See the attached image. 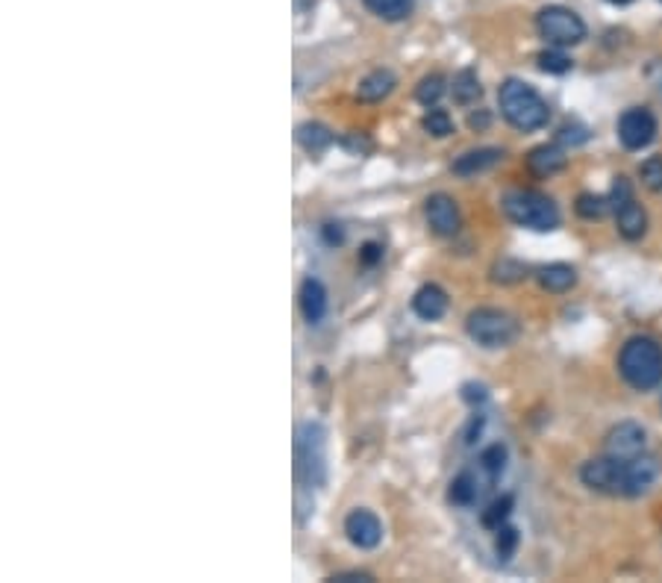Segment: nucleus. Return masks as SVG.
Masks as SVG:
<instances>
[{"label": "nucleus", "instance_id": "obj_1", "mask_svg": "<svg viewBox=\"0 0 662 583\" xmlns=\"http://www.w3.org/2000/svg\"><path fill=\"white\" fill-rule=\"evenodd\" d=\"M618 371L636 392H650L662 384V348L650 336H630L618 354Z\"/></svg>", "mask_w": 662, "mask_h": 583}, {"label": "nucleus", "instance_id": "obj_2", "mask_svg": "<svg viewBox=\"0 0 662 583\" xmlns=\"http://www.w3.org/2000/svg\"><path fill=\"white\" fill-rule=\"evenodd\" d=\"M498 103H500V115L521 133L542 130L551 119V106L525 80H507L498 92Z\"/></svg>", "mask_w": 662, "mask_h": 583}, {"label": "nucleus", "instance_id": "obj_3", "mask_svg": "<svg viewBox=\"0 0 662 583\" xmlns=\"http://www.w3.org/2000/svg\"><path fill=\"white\" fill-rule=\"evenodd\" d=\"M504 212L509 221H516L518 227L527 230L548 233L560 227V207L548 195L536 192V189H512V192H507Z\"/></svg>", "mask_w": 662, "mask_h": 583}, {"label": "nucleus", "instance_id": "obj_4", "mask_svg": "<svg viewBox=\"0 0 662 583\" xmlns=\"http://www.w3.org/2000/svg\"><path fill=\"white\" fill-rule=\"evenodd\" d=\"M465 331L480 348H507L518 336V322L495 306H480L465 318Z\"/></svg>", "mask_w": 662, "mask_h": 583}, {"label": "nucleus", "instance_id": "obj_5", "mask_svg": "<svg viewBox=\"0 0 662 583\" xmlns=\"http://www.w3.org/2000/svg\"><path fill=\"white\" fill-rule=\"evenodd\" d=\"M536 30L544 41H551V45L557 48H571V45H580L586 39V24L583 18L574 13L569 6H544L542 13L536 15Z\"/></svg>", "mask_w": 662, "mask_h": 583}, {"label": "nucleus", "instance_id": "obj_6", "mask_svg": "<svg viewBox=\"0 0 662 583\" xmlns=\"http://www.w3.org/2000/svg\"><path fill=\"white\" fill-rule=\"evenodd\" d=\"M610 207L615 212L618 233H622L627 242H636V239L645 236V233H648V212L642 209V204H636L633 189H630L627 177H615Z\"/></svg>", "mask_w": 662, "mask_h": 583}, {"label": "nucleus", "instance_id": "obj_7", "mask_svg": "<svg viewBox=\"0 0 662 583\" xmlns=\"http://www.w3.org/2000/svg\"><path fill=\"white\" fill-rule=\"evenodd\" d=\"M297 474L313 486L324 481V430L318 424H304L297 433Z\"/></svg>", "mask_w": 662, "mask_h": 583}, {"label": "nucleus", "instance_id": "obj_8", "mask_svg": "<svg viewBox=\"0 0 662 583\" xmlns=\"http://www.w3.org/2000/svg\"><path fill=\"white\" fill-rule=\"evenodd\" d=\"M580 481L595 492L624 495V460H615L610 454L595 457L580 469Z\"/></svg>", "mask_w": 662, "mask_h": 583}, {"label": "nucleus", "instance_id": "obj_9", "mask_svg": "<svg viewBox=\"0 0 662 583\" xmlns=\"http://www.w3.org/2000/svg\"><path fill=\"white\" fill-rule=\"evenodd\" d=\"M618 139L627 147V151H642L650 142L657 139V119L654 112L645 110V106H633L622 115L618 121Z\"/></svg>", "mask_w": 662, "mask_h": 583}, {"label": "nucleus", "instance_id": "obj_10", "mask_svg": "<svg viewBox=\"0 0 662 583\" xmlns=\"http://www.w3.org/2000/svg\"><path fill=\"white\" fill-rule=\"evenodd\" d=\"M645 428L636 421H622L615 424V428L606 433V442H604V451L610 454L615 460H636L639 454H645Z\"/></svg>", "mask_w": 662, "mask_h": 583}, {"label": "nucleus", "instance_id": "obj_11", "mask_svg": "<svg viewBox=\"0 0 662 583\" xmlns=\"http://www.w3.org/2000/svg\"><path fill=\"white\" fill-rule=\"evenodd\" d=\"M424 216H427V225H430V230L439 233V236H456L459 225H463L456 200L451 195H445V192H436V195L427 198Z\"/></svg>", "mask_w": 662, "mask_h": 583}, {"label": "nucleus", "instance_id": "obj_12", "mask_svg": "<svg viewBox=\"0 0 662 583\" xmlns=\"http://www.w3.org/2000/svg\"><path fill=\"white\" fill-rule=\"evenodd\" d=\"M345 534L350 539V545H357L362 551H371V548L380 545L383 525L371 510H354L345 518Z\"/></svg>", "mask_w": 662, "mask_h": 583}, {"label": "nucleus", "instance_id": "obj_13", "mask_svg": "<svg viewBox=\"0 0 662 583\" xmlns=\"http://www.w3.org/2000/svg\"><path fill=\"white\" fill-rule=\"evenodd\" d=\"M659 474V463L648 454H639L636 460H624V495L639 498L654 486Z\"/></svg>", "mask_w": 662, "mask_h": 583}, {"label": "nucleus", "instance_id": "obj_14", "mask_svg": "<svg viewBox=\"0 0 662 583\" xmlns=\"http://www.w3.org/2000/svg\"><path fill=\"white\" fill-rule=\"evenodd\" d=\"M500 159H504V151H500V147H477V151H465L463 156H456L454 174H459V177L483 174V172H489V168H495Z\"/></svg>", "mask_w": 662, "mask_h": 583}, {"label": "nucleus", "instance_id": "obj_15", "mask_svg": "<svg viewBox=\"0 0 662 583\" xmlns=\"http://www.w3.org/2000/svg\"><path fill=\"white\" fill-rule=\"evenodd\" d=\"M412 310L419 318H424V322H439V318L447 313V295L442 286L436 283H427L421 286L419 292H415L412 298Z\"/></svg>", "mask_w": 662, "mask_h": 583}, {"label": "nucleus", "instance_id": "obj_16", "mask_svg": "<svg viewBox=\"0 0 662 583\" xmlns=\"http://www.w3.org/2000/svg\"><path fill=\"white\" fill-rule=\"evenodd\" d=\"M565 163H569V156H565L557 145H539V147H533L530 156H527L530 174H536V177H553V174H560L562 168H565Z\"/></svg>", "mask_w": 662, "mask_h": 583}, {"label": "nucleus", "instance_id": "obj_17", "mask_svg": "<svg viewBox=\"0 0 662 583\" xmlns=\"http://www.w3.org/2000/svg\"><path fill=\"white\" fill-rule=\"evenodd\" d=\"M301 310L309 324H318L327 315V289L322 280L306 278L301 286Z\"/></svg>", "mask_w": 662, "mask_h": 583}, {"label": "nucleus", "instance_id": "obj_18", "mask_svg": "<svg viewBox=\"0 0 662 583\" xmlns=\"http://www.w3.org/2000/svg\"><path fill=\"white\" fill-rule=\"evenodd\" d=\"M536 278H539V286L544 292L560 295V292H569L571 286L578 283V271L565 262H551V265H544V269H539Z\"/></svg>", "mask_w": 662, "mask_h": 583}, {"label": "nucleus", "instance_id": "obj_19", "mask_svg": "<svg viewBox=\"0 0 662 583\" xmlns=\"http://www.w3.org/2000/svg\"><path fill=\"white\" fill-rule=\"evenodd\" d=\"M398 86V80H394V74L392 71H371L366 80L359 83V89H357V98L359 101H366V103H377V101H383V98H389L392 94V89Z\"/></svg>", "mask_w": 662, "mask_h": 583}, {"label": "nucleus", "instance_id": "obj_20", "mask_svg": "<svg viewBox=\"0 0 662 583\" xmlns=\"http://www.w3.org/2000/svg\"><path fill=\"white\" fill-rule=\"evenodd\" d=\"M480 492H483V486H480L477 474L472 469H465V472H459L454 481H451L447 498H451V504H456V507H472V504H477Z\"/></svg>", "mask_w": 662, "mask_h": 583}, {"label": "nucleus", "instance_id": "obj_21", "mask_svg": "<svg viewBox=\"0 0 662 583\" xmlns=\"http://www.w3.org/2000/svg\"><path fill=\"white\" fill-rule=\"evenodd\" d=\"M297 142H301L309 154H322V151H327L330 145H333V133H330L324 124L306 121V124L297 127Z\"/></svg>", "mask_w": 662, "mask_h": 583}, {"label": "nucleus", "instance_id": "obj_22", "mask_svg": "<svg viewBox=\"0 0 662 583\" xmlns=\"http://www.w3.org/2000/svg\"><path fill=\"white\" fill-rule=\"evenodd\" d=\"M451 94H454V101H456V103L472 106L474 101H480V94H483V86H480L477 74H474L472 68H465V71H459L456 77H454Z\"/></svg>", "mask_w": 662, "mask_h": 583}, {"label": "nucleus", "instance_id": "obj_23", "mask_svg": "<svg viewBox=\"0 0 662 583\" xmlns=\"http://www.w3.org/2000/svg\"><path fill=\"white\" fill-rule=\"evenodd\" d=\"M504 469H507V445H500V442L489 445V448L480 454V472L486 474L489 483H495L498 477L504 474Z\"/></svg>", "mask_w": 662, "mask_h": 583}, {"label": "nucleus", "instance_id": "obj_24", "mask_svg": "<svg viewBox=\"0 0 662 583\" xmlns=\"http://www.w3.org/2000/svg\"><path fill=\"white\" fill-rule=\"evenodd\" d=\"M362 4L383 21H403L412 13V0H362Z\"/></svg>", "mask_w": 662, "mask_h": 583}, {"label": "nucleus", "instance_id": "obj_25", "mask_svg": "<svg viewBox=\"0 0 662 583\" xmlns=\"http://www.w3.org/2000/svg\"><path fill=\"white\" fill-rule=\"evenodd\" d=\"M512 507H516V498H512V495H500V498H495V501L483 510V527H489V530L504 527V525H507V518L512 516Z\"/></svg>", "mask_w": 662, "mask_h": 583}, {"label": "nucleus", "instance_id": "obj_26", "mask_svg": "<svg viewBox=\"0 0 662 583\" xmlns=\"http://www.w3.org/2000/svg\"><path fill=\"white\" fill-rule=\"evenodd\" d=\"M447 92V83L442 74H430V77H424L419 83V89H415V98H419V103L424 106H436L442 101V94Z\"/></svg>", "mask_w": 662, "mask_h": 583}, {"label": "nucleus", "instance_id": "obj_27", "mask_svg": "<svg viewBox=\"0 0 662 583\" xmlns=\"http://www.w3.org/2000/svg\"><path fill=\"white\" fill-rule=\"evenodd\" d=\"M424 130L436 136V139H445V136L454 133V119L447 115L445 110H436V106H430V112L424 115Z\"/></svg>", "mask_w": 662, "mask_h": 583}, {"label": "nucleus", "instance_id": "obj_28", "mask_svg": "<svg viewBox=\"0 0 662 583\" xmlns=\"http://www.w3.org/2000/svg\"><path fill=\"white\" fill-rule=\"evenodd\" d=\"M536 62H539V68L542 71H548V74H569L571 71V57H565L562 50H542L539 57H536Z\"/></svg>", "mask_w": 662, "mask_h": 583}, {"label": "nucleus", "instance_id": "obj_29", "mask_svg": "<svg viewBox=\"0 0 662 583\" xmlns=\"http://www.w3.org/2000/svg\"><path fill=\"white\" fill-rule=\"evenodd\" d=\"M610 209V200L606 198H601V195H580L578 198V216L580 218H589V221H595V218H604V212Z\"/></svg>", "mask_w": 662, "mask_h": 583}, {"label": "nucleus", "instance_id": "obj_30", "mask_svg": "<svg viewBox=\"0 0 662 583\" xmlns=\"http://www.w3.org/2000/svg\"><path fill=\"white\" fill-rule=\"evenodd\" d=\"M639 177L650 192H662V156H648L639 168Z\"/></svg>", "mask_w": 662, "mask_h": 583}, {"label": "nucleus", "instance_id": "obj_31", "mask_svg": "<svg viewBox=\"0 0 662 583\" xmlns=\"http://www.w3.org/2000/svg\"><path fill=\"white\" fill-rule=\"evenodd\" d=\"M516 548H518V530L509 527V525L498 527L495 530V551H498V557L500 560H509L512 554H516Z\"/></svg>", "mask_w": 662, "mask_h": 583}, {"label": "nucleus", "instance_id": "obj_32", "mask_svg": "<svg viewBox=\"0 0 662 583\" xmlns=\"http://www.w3.org/2000/svg\"><path fill=\"white\" fill-rule=\"evenodd\" d=\"M380 257H383V248H380V245H374V242H368V245L362 248V253H359V260L366 262V265H374Z\"/></svg>", "mask_w": 662, "mask_h": 583}, {"label": "nucleus", "instance_id": "obj_33", "mask_svg": "<svg viewBox=\"0 0 662 583\" xmlns=\"http://www.w3.org/2000/svg\"><path fill=\"white\" fill-rule=\"evenodd\" d=\"M333 580H339V583H354V580L371 583L374 578H371V575H366V571H345V575H336Z\"/></svg>", "mask_w": 662, "mask_h": 583}, {"label": "nucleus", "instance_id": "obj_34", "mask_svg": "<svg viewBox=\"0 0 662 583\" xmlns=\"http://www.w3.org/2000/svg\"><path fill=\"white\" fill-rule=\"evenodd\" d=\"M468 124H472V130H480V127L489 124V115H472V119H468Z\"/></svg>", "mask_w": 662, "mask_h": 583}, {"label": "nucleus", "instance_id": "obj_35", "mask_svg": "<svg viewBox=\"0 0 662 583\" xmlns=\"http://www.w3.org/2000/svg\"><path fill=\"white\" fill-rule=\"evenodd\" d=\"M606 4H615V6H627V4H633V0H606Z\"/></svg>", "mask_w": 662, "mask_h": 583}]
</instances>
